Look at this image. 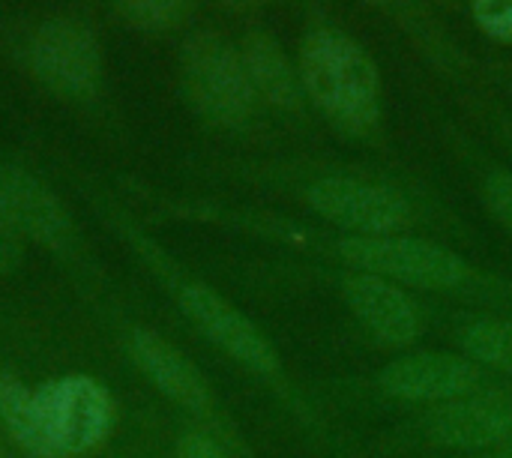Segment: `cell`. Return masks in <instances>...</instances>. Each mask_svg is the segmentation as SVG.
<instances>
[{"mask_svg":"<svg viewBox=\"0 0 512 458\" xmlns=\"http://www.w3.org/2000/svg\"><path fill=\"white\" fill-rule=\"evenodd\" d=\"M366 3H384V0H366Z\"/></svg>","mask_w":512,"mask_h":458,"instance_id":"603a6c76","label":"cell"},{"mask_svg":"<svg viewBox=\"0 0 512 458\" xmlns=\"http://www.w3.org/2000/svg\"><path fill=\"white\" fill-rule=\"evenodd\" d=\"M471 12L483 33L512 42V0H471Z\"/></svg>","mask_w":512,"mask_h":458,"instance_id":"e0dca14e","label":"cell"},{"mask_svg":"<svg viewBox=\"0 0 512 458\" xmlns=\"http://www.w3.org/2000/svg\"><path fill=\"white\" fill-rule=\"evenodd\" d=\"M483 198L492 216L512 234V174L510 171H495L483 180Z\"/></svg>","mask_w":512,"mask_h":458,"instance_id":"ac0fdd59","label":"cell"},{"mask_svg":"<svg viewBox=\"0 0 512 458\" xmlns=\"http://www.w3.org/2000/svg\"><path fill=\"white\" fill-rule=\"evenodd\" d=\"M30 72L63 99H87L102 81V51L96 36L78 21H48L27 48Z\"/></svg>","mask_w":512,"mask_h":458,"instance_id":"5b68a950","label":"cell"},{"mask_svg":"<svg viewBox=\"0 0 512 458\" xmlns=\"http://www.w3.org/2000/svg\"><path fill=\"white\" fill-rule=\"evenodd\" d=\"M180 309L222 354H228L243 369L261 378H276L282 372L279 354L267 336L237 306H231L207 285H186L180 291Z\"/></svg>","mask_w":512,"mask_h":458,"instance_id":"52a82bcc","label":"cell"},{"mask_svg":"<svg viewBox=\"0 0 512 458\" xmlns=\"http://www.w3.org/2000/svg\"><path fill=\"white\" fill-rule=\"evenodd\" d=\"M183 90L192 108L216 126H240L255 108L243 57L216 33H195L180 54Z\"/></svg>","mask_w":512,"mask_h":458,"instance_id":"3957f363","label":"cell"},{"mask_svg":"<svg viewBox=\"0 0 512 458\" xmlns=\"http://www.w3.org/2000/svg\"><path fill=\"white\" fill-rule=\"evenodd\" d=\"M123 18L141 30H171L186 21L192 0H114Z\"/></svg>","mask_w":512,"mask_h":458,"instance_id":"2e32d148","label":"cell"},{"mask_svg":"<svg viewBox=\"0 0 512 458\" xmlns=\"http://www.w3.org/2000/svg\"><path fill=\"white\" fill-rule=\"evenodd\" d=\"M309 207L354 237L402 234L411 225V204L381 183L354 177H324L309 186Z\"/></svg>","mask_w":512,"mask_h":458,"instance_id":"8992f818","label":"cell"},{"mask_svg":"<svg viewBox=\"0 0 512 458\" xmlns=\"http://www.w3.org/2000/svg\"><path fill=\"white\" fill-rule=\"evenodd\" d=\"M423 435L435 447L462 453H495L512 447V399L471 393L444 402L426 414Z\"/></svg>","mask_w":512,"mask_h":458,"instance_id":"9c48e42d","label":"cell"},{"mask_svg":"<svg viewBox=\"0 0 512 458\" xmlns=\"http://www.w3.org/2000/svg\"><path fill=\"white\" fill-rule=\"evenodd\" d=\"M462 354L480 369L512 375V318L471 321L459 336Z\"/></svg>","mask_w":512,"mask_h":458,"instance_id":"9a60e30c","label":"cell"},{"mask_svg":"<svg viewBox=\"0 0 512 458\" xmlns=\"http://www.w3.org/2000/svg\"><path fill=\"white\" fill-rule=\"evenodd\" d=\"M129 351H132V360L138 363V369L147 375V381L162 396H168L171 402H177L180 408L195 411V414L210 411L213 396H210L204 375L171 342H165L162 336H156L150 330H135Z\"/></svg>","mask_w":512,"mask_h":458,"instance_id":"7c38bea8","label":"cell"},{"mask_svg":"<svg viewBox=\"0 0 512 458\" xmlns=\"http://www.w3.org/2000/svg\"><path fill=\"white\" fill-rule=\"evenodd\" d=\"M483 381V369L465 354L450 351H417L396 357L378 375V387L390 399L402 402H456L471 396Z\"/></svg>","mask_w":512,"mask_h":458,"instance_id":"ba28073f","label":"cell"},{"mask_svg":"<svg viewBox=\"0 0 512 458\" xmlns=\"http://www.w3.org/2000/svg\"><path fill=\"white\" fill-rule=\"evenodd\" d=\"M33 393L45 432L63 458L90 453L108 441L114 429V402L90 375H66Z\"/></svg>","mask_w":512,"mask_h":458,"instance_id":"277c9868","label":"cell"},{"mask_svg":"<svg viewBox=\"0 0 512 458\" xmlns=\"http://www.w3.org/2000/svg\"><path fill=\"white\" fill-rule=\"evenodd\" d=\"M483 458H512V447H504V450H495V453H486Z\"/></svg>","mask_w":512,"mask_h":458,"instance_id":"44dd1931","label":"cell"},{"mask_svg":"<svg viewBox=\"0 0 512 458\" xmlns=\"http://www.w3.org/2000/svg\"><path fill=\"white\" fill-rule=\"evenodd\" d=\"M342 294L354 318L387 348H408L423 333V315L414 297L396 282L372 273H351Z\"/></svg>","mask_w":512,"mask_h":458,"instance_id":"8fae6325","label":"cell"},{"mask_svg":"<svg viewBox=\"0 0 512 458\" xmlns=\"http://www.w3.org/2000/svg\"><path fill=\"white\" fill-rule=\"evenodd\" d=\"M0 222L27 240L48 249L72 243V222L54 192L24 168L0 162Z\"/></svg>","mask_w":512,"mask_h":458,"instance_id":"30bf717a","label":"cell"},{"mask_svg":"<svg viewBox=\"0 0 512 458\" xmlns=\"http://www.w3.org/2000/svg\"><path fill=\"white\" fill-rule=\"evenodd\" d=\"M228 3H252V0H228Z\"/></svg>","mask_w":512,"mask_h":458,"instance_id":"7402d4cb","label":"cell"},{"mask_svg":"<svg viewBox=\"0 0 512 458\" xmlns=\"http://www.w3.org/2000/svg\"><path fill=\"white\" fill-rule=\"evenodd\" d=\"M177 458H228L225 450L204 432H189L177 444Z\"/></svg>","mask_w":512,"mask_h":458,"instance_id":"d6986e66","label":"cell"},{"mask_svg":"<svg viewBox=\"0 0 512 458\" xmlns=\"http://www.w3.org/2000/svg\"><path fill=\"white\" fill-rule=\"evenodd\" d=\"M0 423L18 447L33 458H63L51 444L36 408V393L24 390L12 378H0Z\"/></svg>","mask_w":512,"mask_h":458,"instance_id":"5bb4252c","label":"cell"},{"mask_svg":"<svg viewBox=\"0 0 512 458\" xmlns=\"http://www.w3.org/2000/svg\"><path fill=\"white\" fill-rule=\"evenodd\" d=\"M339 255L357 273H372L417 291H450L465 285L471 276V267L462 255L441 243L408 234L345 237L339 243Z\"/></svg>","mask_w":512,"mask_h":458,"instance_id":"7a4b0ae2","label":"cell"},{"mask_svg":"<svg viewBox=\"0 0 512 458\" xmlns=\"http://www.w3.org/2000/svg\"><path fill=\"white\" fill-rule=\"evenodd\" d=\"M21 246H18V234H12L3 222H0V276H6L15 264H18Z\"/></svg>","mask_w":512,"mask_h":458,"instance_id":"ffe728a7","label":"cell"},{"mask_svg":"<svg viewBox=\"0 0 512 458\" xmlns=\"http://www.w3.org/2000/svg\"><path fill=\"white\" fill-rule=\"evenodd\" d=\"M246 75L255 87V96L267 99L282 111H297L303 105L300 69L282 51V45L267 33H246L240 45Z\"/></svg>","mask_w":512,"mask_h":458,"instance_id":"4fadbf2b","label":"cell"},{"mask_svg":"<svg viewBox=\"0 0 512 458\" xmlns=\"http://www.w3.org/2000/svg\"><path fill=\"white\" fill-rule=\"evenodd\" d=\"M303 93L342 129L366 132L381 114V78L369 51L339 30H318L300 51Z\"/></svg>","mask_w":512,"mask_h":458,"instance_id":"6da1fadb","label":"cell"}]
</instances>
